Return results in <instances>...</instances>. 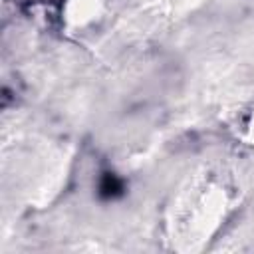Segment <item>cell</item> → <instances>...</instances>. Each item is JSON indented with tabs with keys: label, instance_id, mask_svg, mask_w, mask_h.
<instances>
[{
	"label": "cell",
	"instance_id": "3957f363",
	"mask_svg": "<svg viewBox=\"0 0 254 254\" xmlns=\"http://www.w3.org/2000/svg\"><path fill=\"white\" fill-rule=\"evenodd\" d=\"M226 129L240 143L254 147V89L230 99L222 111Z\"/></svg>",
	"mask_w": 254,
	"mask_h": 254
},
{
	"label": "cell",
	"instance_id": "6da1fadb",
	"mask_svg": "<svg viewBox=\"0 0 254 254\" xmlns=\"http://www.w3.org/2000/svg\"><path fill=\"white\" fill-rule=\"evenodd\" d=\"M242 187L224 163L194 169L175 190L167 212V236L177 250H196L208 242L238 208Z\"/></svg>",
	"mask_w": 254,
	"mask_h": 254
},
{
	"label": "cell",
	"instance_id": "7a4b0ae2",
	"mask_svg": "<svg viewBox=\"0 0 254 254\" xmlns=\"http://www.w3.org/2000/svg\"><path fill=\"white\" fill-rule=\"evenodd\" d=\"M111 12L109 0H56L54 20L62 34L85 38L97 32Z\"/></svg>",
	"mask_w": 254,
	"mask_h": 254
}]
</instances>
